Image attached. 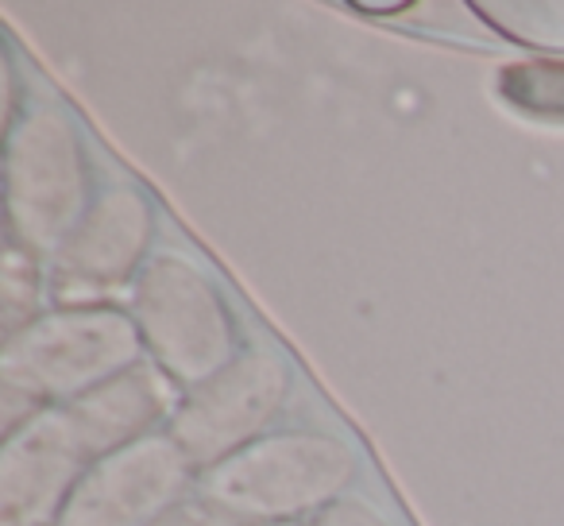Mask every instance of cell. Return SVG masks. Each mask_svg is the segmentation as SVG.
<instances>
[{"mask_svg":"<svg viewBox=\"0 0 564 526\" xmlns=\"http://www.w3.org/2000/svg\"><path fill=\"white\" fill-rule=\"evenodd\" d=\"M282 526H306V523H282Z\"/></svg>","mask_w":564,"mask_h":526,"instance_id":"obj_16","label":"cell"},{"mask_svg":"<svg viewBox=\"0 0 564 526\" xmlns=\"http://www.w3.org/2000/svg\"><path fill=\"white\" fill-rule=\"evenodd\" d=\"M356 449L329 430H271L197 472V495L251 526L302 523L345 500Z\"/></svg>","mask_w":564,"mask_h":526,"instance_id":"obj_1","label":"cell"},{"mask_svg":"<svg viewBox=\"0 0 564 526\" xmlns=\"http://www.w3.org/2000/svg\"><path fill=\"white\" fill-rule=\"evenodd\" d=\"M94 464L66 407H43L0 446V526H58L78 480Z\"/></svg>","mask_w":564,"mask_h":526,"instance_id":"obj_8","label":"cell"},{"mask_svg":"<svg viewBox=\"0 0 564 526\" xmlns=\"http://www.w3.org/2000/svg\"><path fill=\"white\" fill-rule=\"evenodd\" d=\"M499 94L525 117L564 120V63H556V58L510 63L499 74Z\"/></svg>","mask_w":564,"mask_h":526,"instance_id":"obj_11","label":"cell"},{"mask_svg":"<svg viewBox=\"0 0 564 526\" xmlns=\"http://www.w3.org/2000/svg\"><path fill=\"white\" fill-rule=\"evenodd\" d=\"M174 407H178V399H174L171 379L155 364H135V368L120 372L117 379L101 384L97 391L66 402V415L78 426L82 441L97 461L112 449L159 433L155 426L171 422Z\"/></svg>","mask_w":564,"mask_h":526,"instance_id":"obj_9","label":"cell"},{"mask_svg":"<svg viewBox=\"0 0 564 526\" xmlns=\"http://www.w3.org/2000/svg\"><path fill=\"white\" fill-rule=\"evenodd\" d=\"M155 526H251V523L228 515V511H220L217 503L202 500V495H189V500H182L174 511H166Z\"/></svg>","mask_w":564,"mask_h":526,"instance_id":"obj_13","label":"cell"},{"mask_svg":"<svg viewBox=\"0 0 564 526\" xmlns=\"http://www.w3.org/2000/svg\"><path fill=\"white\" fill-rule=\"evenodd\" d=\"M143 341L132 314L109 302L55 307L32 318L0 345V384L35 407H66L135 368Z\"/></svg>","mask_w":564,"mask_h":526,"instance_id":"obj_2","label":"cell"},{"mask_svg":"<svg viewBox=\"0 0 564 526\" xmlns=\"http://www.w3.org/2000/svg\"><path fill=\"white\" fill-rule=\"evenodd\" d=\"M291 364L271 348H243L225 372L186 391L166 433L197 472L271 433L291 399Z\"/></svg>","mask_w":564,"mask_h":526,"instance_id":"obj_5","label":"cell"},{"mask_svg":"<svg viewBox=\"0 0 564 526\" xmlns=\"http://www.w3.org/2000/svg\"><path fill=\"white\" fill-rule=\"evenodd\" d=\"M94 202V167L70 112L58 105H32L12 117L4 140L12 240L35 256H58Z\"/></svg>","mask_w":564,"mask_h":526,"instance_id":"obj_3","label":"cell"},{"mask_svg":"<svg viewBox=\"0 0 564 526\" xmlns=\"http://www.w3.org/2000/svg\"><path fill=\"white\" fill-rule=\"evenodd\" d=\"M155 240V205L135 186L97 194L82 225L55 256V294L63 307H97V299L135 283Z\"/></svg>","mask_w":564,"mask_h":526,"instance_id":"obj_7","label":"cell"},{"mask_svg":"<svg viewBox=\"0 0 564 526\" xmlns=\"http://www.w3.org/2000/svg\"><path fill=\"white\" fill-rule=\"evenodd\" d=\"M35 302H40V256L12 240L4 251V325L9 333L40 318Z\"/></svg>","mask_w":564,"mask_h":526,"instance_id":"obj_12","label":"cell"},{"mask_svg":"<svg viewBox=\"0 0 564 526\" xmlns=\"http://www.w3.org/2000/svg\"><path fill=\"white\" fill-rule=\"evenodd\" d=\"M310 526H394V523L387 515H379L371 503L348 500V495H345V500H337L333 507H325Z\"/></svg>","mask_w":564,"mask_h":526,"instance_id":"obj_14","label":"cell"},{"mask_svg":"<svg viewBox=\"0 0 564 526\" xmlns=\"http://www.w3.org/2000/svg\"><path fill=\"white\" fill-rule=\"evenodd\" d=\"M132 314L143 353L174 387H202L243 353L220 287L186 256H151L132 283Z\"/></svg>","mask_w":564,"mask_h":526,"instance_id":"obj_4","label":"cell"},{"mask_svg":"<svg viewBox=\"0 0 564 526\" xmlns=\"http://www.w3.org/2000/svg\"><path fill=\"white\" fill-rule=\"evenodd\" d=\"M360 12H371V17H394V12H402L406 4L402 0H391V4H379V0H371V4H356Z\"/></svg>","mask_w":564,"mask_h":526,"instance_id":"obj_15","label":"cell"},{"mask_svg":"<svg viewBox=\"0 0 564 526\" xmlns=\"http://www.w3.org/2000/svg\"><path fill=\"white\" fill-rule=\"evenodd\" d=\"M189 487H197V469L186 453L166 430L148 433L89 464L58 526H155L189 500Z\"/></svg>","mask_w":564,"mask_h":526,"instance_id":"obj_6","label":"cell"},{"mask_svg":"<svg viewBox=\"0 0 564 526\" xmlns=\"http://www.w3.org/2000/svg\"><path fill=\"white\" fill-rule=\"evenodd\" d=\"M471 9L518 47L564 55V0H476Z\"/></svg>","mask_w":564,"mask_h":526,"instance_id":"obj_10","label":"cell"}]
</instances>
